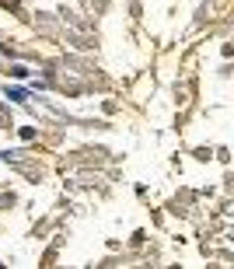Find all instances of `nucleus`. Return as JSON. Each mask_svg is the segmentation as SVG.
<instances>
[{
    "label": "nucleus",
    "mask_w": 234,
    "mask_h": 269,
    "mask_svg": "<svg viewBox=\"0 0 234 269\" xmlns=\"http://www.w3.org/2000/svg\"><path fill=\"white\" fill-rule=\"evenodd\" d=\"M7 98L11 101H28V91L25 88H7Z\"/></svg>",
    "instance_id": "nucleus-1"
}]
</instances>
